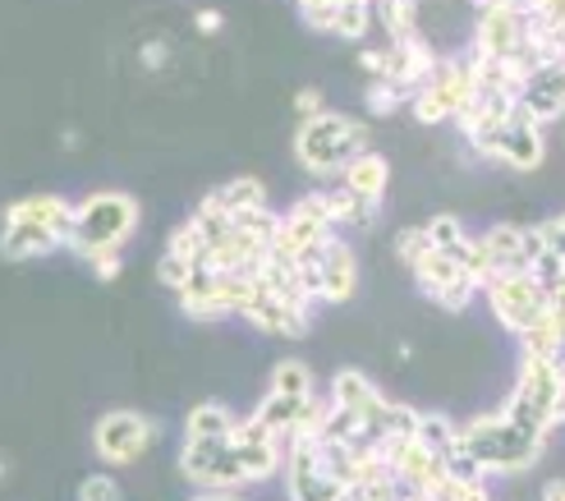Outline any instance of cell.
Here are the masks:
<instances>
[{
  "mask_svg": "<svg viewBox=\"0 0 565 501\" xmlns=\"http://www.w3.org/2000/svg\"><path fill=\"white\" fill-rule=\"evenodd\" d=\"M267 392L308 401V396H313V373H308L303 359H280V364L271 369V386H267Z\"/></svg>",
  "mask_w": 565,
  "mask_h": 501,
  "instance_id": "obj_29",
  "label": "cell"
},
{
  "mask_svg": "<svg viewBox=\"0 0 565 501\" xmlns=\"http://www.w3.org/2000/svg\"><path fill=\"white\" fill-rule=\"evenodd\" d=\"M543 161H547L543 125H505V138H501V166H511V171H539Z\"/></svg>",
  "mask_w": 565,
  "mask_h": 501,
  "instance_id": "obj_21",
  "label": "cell"
},
{
  "mask_svg": "<svg viewBox=\"0 0 565 501\" xmlns=\"http://www.w3.org/2000/svg\"><path fill=\"white\" fill-rule=\"evenodd\" d=\"M335 239V226H331V216H327V199H322V189L318 193H303V199L280 216V231L271 239L276 254H308V248H327Z\"/></svg>",
  "mask_w": 565,
  "mask_h": 501,
  "instance_id": "obj_9",
  "label": "cell"
},
{
  "mask_svg": "<svg viewBox=\"0 0 565 501\" xmlns=\"http://www.w3.org/2000/svg\"><path fill=\"white\" fill-rule=\"evenodd\" d=\"M161 424L148 419V414H134V409H110L97 419L93 428V447L106 465H134L138 456H148V447L157 441Z\"/></svg>",
  "mask_w": 565,
  "mask_h": 501,
  "instance_id": "obj_7",
  "label": "cell"
},
{
  "mask_svg": "<svg viewBox=\"0 0 565 501\" xmlns=\"http://www.w3.org/2000/svg\"><path fill=\"white\" fill-rule=\"evenodd\" d=\"M433 248V239H428V231L423 226H405V231H395V239H391V254H395V263L401 267H409L414 271V263L423 258Z\"/></svg>",
  "mask_w": 565,
  "mask_h": 501,
  "instance_id": "obj_34",
  "label": "cell"
},
{
  "mask_svg": "<svg viewBox=\"0 0 565 501\" xmlns=\"http://www.w3.org/2000/svg\"><path fill=\"white\" fill-rule=\"evenodd\" d=\"M359 290V254L345 239H331L318 267V303H345Z\"/></svg>",
  "mask_w": 565,
  "mask_h": 501,
  "instance_id": "obj_14",
  "label": "cell"
},
{
  "mask_svg": "<svg viewBox=\"0 0 565 501\" xmlns=\"http://www.w3.org/2000/svg\"><path fill=\"white\" fill-rule=\"evenodd\" d=\"M369 28H373V6H363V0H341V6H335V23H331L335 38L363 42L369 38Z\"/></svg>",
  "mask_w": 565,
  "mask_h": 501,
  "instance_id": "obj_33",
  "label": "cell"
},
{
  "mask_svg": "<svg viewBox=\"0 0 565 501\" xmlns=\"http://www.w3.org/2000/svg\"><path fill=\"white\" fill-rule=\"evenodd\" d=\"M382 392H377V382L369 377V373H359V369H341L331 377V405L335 409H345V414H354V419L369 428L373 419H377V409H382Z\"/></svg>",
  "mask_w": 565,
  "mask_h": 501,
  "instance_id": "obj_16",
  "label": "cell"
},
{
  "mask_svg": "<svg viewBox=\"0 0 565 501\" xmlns=\"http://www.w3.org/2000/svg\"><path fill=\"white\" fill-rule=\"evenodd\" d=\"M433 501H492V492H488V479H446L433 492Z\"/></svg>",
  "mask_w": 565,
  "mask_h": 501,
  "instance_id": "obj_37",
  "label": "cell"
},
{
  "mask_svg": "<svg viewBox=\"0 0 565 501\" xmlns=\"http://www.w3.org/2000/svg\"><path fill=\"white\" fill-rule=\"evenodd\" d=\"M561 341H565V327L552 318V313H543L539 322H533L524 337H520V354H533V359H552L556 350H561Z\"/></svg>",
  "mask_w": 565,
  "mask_h": 501,
  "instance_id": "obj_30",
  "label": "cell"
},
{
  "mask_svg": "<svg viewBox=\"0 0 565 501\" xmlns=\"http://www.w3.org/2000/svg\"><path fill=\"white\" fill-rule=\"evenodd\" d=\"M221 10H198L193 14V28H198V33H203V38H212V33H221Z\"/></svg>",
  "mask_w": 565,
  "mask_h": 501,
  "instance_id": "obj_47",
  "label": "cell"
},
{
  "mask_svg": "<svg viewBox=\"0 0 565 501\" xmlns=\"http://www.w3.org/2000/svg\"><path fill=\"white\" fill-rule=\"evenodd\" d=\"M180 475L207 492H239L248 488L244 465L231 451V437H184L180 447Z\"/></svg>",
  "mask_w": 565,
  "mask_h": 501,
  "instance_id": "obj_5",
  "label": "cell"
},
{
  "mask_svg": "<svg viewBox=\"0 0 565 501\" xmlns=\"http://www.w3.org/2000/svg\"><path fill=\"white\" fill-rule=\"evenodd\" d=\"M492 258V276H515V271H533L529 258H524V226H511V221H501V226L483 231L478 235Z\"/></svg>",
  "mask_w": 565,
  "mask_h": 501,
  "instance_id": "obj_20",
  "label": "cell"
},
{
  "mask_svg": "<svg viewBox=\"0 0 565 501\" xmlns=\"http://www.w3.org/2000/svg\"><path fill=\"white\" fill-rule=\"evenodd\" d=\"M520 42H524V14H520L515 6L478 10L473 55H483V61H505V55H515Z\"/></svg>",
  "mask_w": 565,
  "mask_h": 501,
  "instance_id": "obj_12",
  "label": "cell"
},
{
  "mask_svg": "<svg viewBox=\"0 0 565 501\" xmlns=\"http://www.w3.org/2000/svg\"><path fill=\"white\" fill-rule=\"evenodd\" d=\"M235 428H239L235 409L221 401H198L184 419V437H231Z\"/></svg>",
  "mask_w": 565,
  "mask_h": 501,
  "instance_id": "obj_24",
  "label": "cell"
},
{
  "mask_svg": "<svg viewBox=\"0 0 565 501\" xmlns=\"http://www.w3.org/2000/svg\"><path fill=\"white\" fill-rule=\"evenodd\" d=\"M409 110H414L418 125H446L456 116V106H450V97L437 88V83H423V88L409 97Z\"/></svg>",
  "mask_w": 565,
  "mask_h": 501,
  "instance_id": "obj_32",
  "label": "cell"
},
{
  "mask_svg": "<svg viewBox=\"0 0 565 501\" xmlns=\"http://www.w3.org/2000/svg\"><path fill=\"white\" fill-rule=\"evenodd\" d=\"M369 138L373 134L363 120H350L341 110H322V116L299 125L295 157L308 175H341L359 152H369Z\"/></svg>",
  "mask_w": 565,
  "mask_h": 501,
  "instance_id": "obj_2",
  "label": "cell"
},
{
  "mask_svg": "<svg viewBox=\"0 0 565 501\" xmlns=\"http://www.w3.org/2000/svg\"><path fill=\"white\" fill-rule=\"evenodd\" d=\"M166 254H180L189 263H207V239H203V231H198L193 221H184V226H175L171 239H166Z\"/></svg>",
  "mask_w": 565,
  "mask_h": 501,
  "instance_id": "obj_35",
  "label": "cell"
},
{
  "mask_svg": "<svg viewBox=\"0 0 565 501\" xmlns=\"http://www.w3.org/2000/svg\"><path fill=\"white\" fill-rule=\"evenodd\" d=\"M543 501H565V479H552V483H543Z\"/></svg>",
  "mask_w": 565,
  "mask_h": 501,
  "instance_id": "obj_51",
  "label": "cell"
},
{
  "mask_svg": "<svg viewBox=\"0 0 565 501\" xmlns=\"http://www.w3.org/2000/svg\"><path fill=\"white\" fill-rule=\"evenodd\" d=\"M345 501H401V483H395L391 475L363 479V483H350L345 488Z\"/></svg>",
  "mask_w": 565,
  "mask_h": 501,
  "instance_id": "obj_39",
  "label": "cell"
},
{
  "mask_svg": "<svg viewBox=\"0 0 565 501\" xmlns=\"http://www.w3.org/2000/svg\"><path fill=\"white\" fill-rule=\"evenodd\" d=\"M520 102L529 106L533 125H552L565 116V61H547L539 74H529Z\"/></svg>",
  "mask_w": 565,
  "mask_h": 501,
  "instance_id": "obj_15",
  "label": "cell"
},
{
  "mask_svg": "<svg viewBox=\"0 0 565 501\" xmlns=\"http://www.w3.org/2000/svg\"><path fill=\"white\" fill-rule=\"evenodd\" d=\"M539 231H543V244H547V258H561L565 254V212L561 216H547Z\"/></svg>",
  "mask_w": 565,
  "mask_h": 501,
  "instance_id": "obj_42",
  "label": "cell"
},
{
  "mask_svg": "<svg viewBox=\"0 0 565 501\" xmlns=\"http://www.w3.org/2000/svg\"><path fill=\"white\" fill-rule=\"evenodd\" d=\"M134 231H138V203L120 189H102L74 207V235L65 248L78 258H93L102 248H120Z\"/></svg>",
  "mask_w": 565,
  "mask_h": 501,
  "instance_id": "obj_3",
  "label": "cell"
},
{
  "mask_svg": "<svg viewBox=\"0 0 565 501\" xmlns=\"http://www.w3.org/2000/svg\"><path fill=\"white\" fill-rule=\"evenodd\" d=\"M78 501H120V483L110 475H88L78 483Z\"/></svg>",
  "mask_w": 565,
  "mask_h": 501,
  "instance_id": "obj_41",
  "label": "cell"
},
{
  "mask_svg": "<svg viewBox=\"0 0 565 501\" xmlns=\"http://www.w3.org/2000/svg\"><path fill=\"white\" fill-rule=\"evenodd\" d=\"M556 396H561V386H556V377H552V364H547V359L520 354V382H515V392L505 396L501 414H505V419H511L520 433L547 441Z\"/></svg>",
  "mask_w": 565,
  "mask_h": 501,
  "instance_id": "obj_4",
  "label": "cell"
},
{
  "mask_svg": "<svg viewBox=\"0 0 565 501\" xmlns=\"http://www.w3.org/2000/svg\"><path fill=\"white\" fill-rule=\"evenodd\" d=\"M286 497L290 501H345V483L331 479L318 456V437H286Z\"/></svg>",
  "mask_w": 565,
  "mask_h": 501,
  "instance_id": "obj_8",
  "label": "cell"
},
{
  "mask_svg": "<svg viewBox=\"0 0 565 501\" xmlns=\"http://www.w3.org/2000/svg\"><path fill=\"white\" fill-rule=\"evenodd\" d=\"M189 501H244L239 492H207V488H198Z\"/></svg>",
  "mask_w": 565,
  "mask_h": 501,
  "instance_id": "obj_50",
  "label": "cell"
},
{
  "mask_svg": "<svg viewBox=\"0 0 565 501\" xmlns=\"http://www.w3.org/2000/svg\"><path fill=\"white\" fill-rule=\"evenodd\" d=\"M414 441L423 451H433V456H450L456 451V441H460V424L450 419V414H441V409H418Z\"/></svg>",
  "mask_w": 565,
  "mask_h": 501,
  "instance_id": "obj_23",
  "label": "cell"
},
{
  "mask_svg": "<svg viewBox=\"0 0 565 501\" xmlns=\"http://www.w3.org/2000/svg\"><path fill=\"white\" fill-rule=\"evenodd\" d=\"M65 239L55 235L51 226H33V221H6V231H0V254L10 263H23V258H46L55 254Z\"/></svg>",
  "mask_w": 565,
  "mask_h": 501,
  "instance_id": "obj_19",
  "label": "cell"
},
{
  "mask_svg": "<svg viewBox=\"0 0 565 501\" xmlns=\"http://www.w3.org/2000/svg\"><path fill=\"white\" fill-rule=\"evenodd\" d=\"M6 221H33V226H51L55 235L70 244V235H74V203L61 199V193H28V199L6 207Z\"/></svg>",
  "mask_w": 565,
  "mask_h": 501,
  "instance_id": "obj_17",
  "label": "cell"
},
{
  "mask_svg": "<svg viewBox=\"0 0 565 501\" xmlns=\"http://www.w3.org/2000/svg\"><path fill=\"white\" fill-rule=\"evenodd\" d=\"M248 327H258V331H271V337H290V341H303L308 337V327H313V313H303V309H290L286 299H276L271 290H253L248 299V309L239 313Z\"/></svg>",
  "mask_w": 565,
  "mask_h": 501,
  "instance_id": "obj_13",
  "label": "cell"
},
{
  "mask_svg": "<svg viewBox=\"0 0 565 501\" xmlns=\"http://www.w3.org/2000/svg\"><path fill=\"white\" fill-rule=\"evenodd\" d=\"M88 263H93V271H97V281H116V276H120V267H125L120 248H102V254H93Z\"/></svg>",
  "mask_w": 565,
  "mask_h": 501,
  "instance_id": "obj_43",
  "label": "cell"
},
{
  "mask_svg": "<svg viewBox=\"0 0 565 501\" xmlns=\"http://www.w3.org/2000/svg\"><path fill=\"white\" fill-rule=\"evenodd\" d=\"M437 61H441V55L433 51V42L423 38V33L401 38V42H391V46H386V83H395V88H401L405 97H414L423 83L433 78Z\"/></svg>",
  "mask_w": 565,
  "mask_h": 501,
  "instance_id": "obj_11",
  "label": "cell"
},
{
  "mask_svg": "<svg viewBox=\"0 0 565 501\" xmlns=\"http://www.w3.org/2000/svg\"><path fill=\"white\" fill-rule=\"evenodd\" d=\"M547 364H552V377H556V386H561V392H565V341H561V350L547 359Z\"/></svg>",
  "mask_w": 565,
  "mask_h": 501,
  "instance_id": "obj_49",
  "label": "cell"
},
{
  "mask_svg": "<svg viewBox=\"0 0 565 501\" xmlns=\"http://www.w3.org/2000/svg\"><path fill=\"white\" fill-rule=\"evenodd\" d=\"M341 184L350 189V193H359L363 203H373V207H382V199H386V184H391V161L382 157V152H359L345 171H341Z\"/></svg>",
  "mask_w": 565,
  "mask_h": 501,
  "instance_id": "obj_18",
  "label": "cell"
},
{
  "mask_svg": "<svg viewBox=\"0 0 565 501\" xmlns=\"http://www.w3.org/2000/svg\"><path fill=\"white\" fill-rule=\"evenodd\" d=\"M299 409H303V401L280 396V392H267V396L258 401V409H253V419H258L263 428H271L276 437H290L295 424H299Z\"/></svg>",
  "mask_w": 565,
  "mask_h": 501,
  "instance_id": "obj_26",
  "label": "cell"
},
{
  "mask_svg": "<svg viewBox=\"0 0 565 501\" xmlns=\"http://www.w3.org/2000/svg\"><path fill=\"white\" fill-rule=\"evenodd\" d=\"M216 199L225 212H253V207H267V184L253 175H239V180H225L216 189Z\"/></svg>",
  "mask_w": 565,
  "mask_h": 501,
  "instance_id": "obj_27",
  "label": "cell"
},
{
  "mask_svg": "<svg viewBox=\"0 0 565 501\" xmlns=\"http://www.w3.org/2000/svg\"><path fill=\"white\" fill-rule=\"evenodd\" d=\"M359 70L369 78H386V46L382 51H359Z\"/></svg>",
  "mask_w": 565,
  "mask_h": 501,
  "instance_id": "obj_46",
  "label": "cell"
},
{
  "mask_svg": "<svg viewBox=\"0 0 565 501\" xmlns=\"http://www.w3.org/2000/svg\"><path fill=\"white\" fill-rule=\"evenodd\" d=\"M295 110H299L303 120L322 116V110H327V97H322V88H299V93H295Z\"/></svg>",
  "mask_w": 565,
  "mask_h": 501,
  "instance_id": "obj_45",
  "label": "cell"
},
{
  "mask_svg": "<svg viewBox=\"0 0 565 501\" xmlns=\"http://www.w3.org/2000/svg\"><path fill=\"white\" fill-rule=\"evenodd\" d=\"M488 290V303H492V318L524 337V331L547 313V281L539 271H515V276H492L483 286Z\"/></svg>",
  "mask_w": 565,
  "mask_h": 501,
  "instance_id": "obj_6",
  "label": "cell"
},
{
  "mask_svg": "<svg viewBox=\"0 0 565 501\" xmlns=\"http://www.w3.org/2000/svg\"><path fill=\"white\" fill-rule=\"evenodd\" d=\"M446 254L460 263V271L469 276V281H473L478 290H483V286L492 281V258H488V248H483V239H478V235H465L456 248H446Z\"/></svg>",
  "mask_w": 565,
  "mask_h": 501,
  "instance_id": "obj_28",
  "label": "cell"
},
{
  "mask_svg": "<svg viewBox=\"0 0 565 501\" xmlns=\"http://www.w3.org/2000/svg\"><path fill=\"white\" fill-rule=\"evenodd\" d=\"M322 199H327V216H331V226H377V212L382 207H373V203H363L359 193H350L345 184H331V189H322Z\"/></svg>",
  "mask_w": 565,
  "mask_h": 501,
  "instance_id": "obj_22",
  "label": "cell"
},
{
  "mask_svg": "<svg viewBox=\"0 0 565 501\" xmlns=\"http://www.w3.org/2000/svg\"><path fill=\"white\" fill-rule=\"evenodd\" d=\"M299 19L313 28V33H331L335 23V6H299Z\"/></svg>",
  "mask_w": 565,
  "mask_h": 501,
  "instance_id": "obj_44",
  "label": "cell"
},
{
  "mask_svg": "<svg viewBox=\"0 0 565 501\" xmlns=\"http://www.w3.org/2000/svg\"><path fill=\"white\" fill-rule=\"evenodd\" d=\"M418 10H423L418 0H373V19L386 28L391 42L418 33Z\"/></svg>",
  "mask_w": 565,
  "mask_h": 501,
  "instance_id": "obj_25",
  "label": "cell"
},
{
  "mask_svg": "<svg viewBox=\"0 0 565 501\" xmlns=\"http://www.w3.org/2000/svg\"><path fill=\"white\" fill-rule=\"evenodd\" d=\"M193 267L198 263H189V258H180V254H161V263H157V281L166 286V290H184L189 286V276H193Z\"/></svg>",
  "mask_w": 565,
  "mask_h": 501,
  "instance_id": "obj_40",
  "label": "cell"
},
{
  "mask_svg": "<svg viewBox=\"0 0 565 501\" xmlns=\"http://www.w3.org/2000/svg\"><path fill=\"white\" fill-rule=\"evenodd\" d=\"M363 102H369L373 116H395L401 106H409V97L395 88V83H386V78H369V93H363Z\"/></svg>",
  "mask_w": 565,
  "mask_h": 501,
  "instance_id": "obj_36",
  "label": "cell"
},
{
  "mask_svg": "<svg viewBox=\"0 0 565 501\" xmlns=\"http://www.w3.org/2000/svg\"><path fill=\"white\" fill-rule=\"evenodd\" d=\"M423 231H428V239H433V248H456L469 231H465V221L456 216V212H441V216H433L428 221V226H423Z\"/></svg>",
  "mask_w": 565,
  "mask_h": 501,
  "instance_id": "obj_38",
  "label": "cell"
},
{
  "mask_svg": "<svg viewBox=\"0 0 565 501\" xmlns=\"http://www.w3.org/2000/svg\"><path fill=\"white\" fill-rule=\"evenodd\" d=\"M231 451L244 465L248 483H271L280 469H286V437H276L271 428H263L258 419H239V428L231 433Z\"/></svg>",
  "mask_w": 565,
  "mask_h": 501,
  "instance_id": "obj_10",
  "label": "cell"
},
{
  "mask_svg": "<svg viewBox=\"0 0 565 501\" xmlns=\"http://www.w3.org/2000/svg\"><path fill=\"white\" fill-rule=\"evenodd\" d=\"M363 6H373V0H363Z\"/></svg>",
  "mask_w": 565,
  "mask_h": 501,
  "instance_id": "obj_52",
  "label": "cell"
},
{
  "mask_svg": "<svg viewBox=\"0 0 565 501\" xmlns=\"http://www.w3.org/2000/svg\"><path fill=\"white\" fill-rule=\"evenodd\" d=\"M143 65H148V70H161V65H166V42H148V46H143Z\"/></svg>",
  "mask_w": 565,
  "mask_h": 501,
  "instance_id": "obj_48",
  "label": "cell"
},
{
  "mask_svg": "<svg viewBox=\"0 0 565 501\" xmlns=\"http://www.w3.org/2000/svg\"><path fill=\"white\" fill-rule=\"evenodd\" d=\"M231 226H235L244 239H253L258 248H271V239H276V231H280V216H276L271 207H253V212H231Z\"/></svg>",
  "mask_w": 565,
  "mask_h": 501,
  "instance_id": "obj_31",
  "label": "cell"
},
{
  "mask_svg": "<svg viewBox=\"0 0 565 501\" xmlns=\"http://www.w3.org/2000/svg\"><path fill=\"white\" fill-rule=\"evenodd\" d=\"M456 447L465 456H473L478 465L488 469V475H529V469L543 460L547 441L520 433L501 409H492V414H478V419L460 424V441H456Z\"/></svg>",
  "mask_w": 565,
  "mask_h": 501,
  "instance_id": "obj_1",
  "label": "cell"
}]
</instances>
